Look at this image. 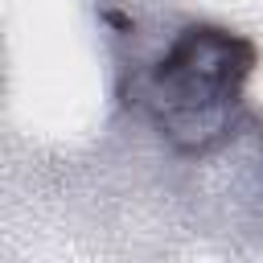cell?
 <instances>
[{
	"instance_id": "obj_1",
	"label": "cell",
	"mask_w": 263,
	"mask_h": 263,
	"mask_svg": "<svg viewBox=\"0 0 263 263\" xmlns=\"http://www.w3.org/2000/svg\"><path fill=\"white\" fill-rule=\"evenodd\" d=\"M255 45L218 25H189L152 66L144 103L152 123L181 152H205L234 127Z\"/></svg>"
}]
</instances>
